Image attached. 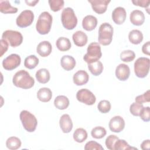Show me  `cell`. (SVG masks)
I'll list each match as a JSON object with an SVG mask.
<instances>
[{
	"instance_id": "obj_11",
	"label": "cell",
	"mask_w": 150,
	"mask_h": 150,
	"mask_svg": "<svg viewBox=\"0 0 150 150\" xmlns=\"http://www.w3.org/2000/svg\"><path fill=\"white\" fill-rule=\"evenodd\" d=\"M21 62V59L18 54L13 53L4 59L2 61V66L6 70H12L18 67Z\"/></svg>"
},
{
	"instance_id": "obj_30",
	"label": "cell",
	"mask_w": 150,
	"mask_h": 150,
	"mask_svg": "<svg viewBox=\"0 0 150 150\" xmlns=\"http://www.w3.org/2000/svg\"><path fill=\"white\" fill-rule=\"evenodd\" d=\"M73 136L75 141L79 143H81L87 139V132L84 128H79L74 131Z\"/></svg>"
},
{
	"instance_id": "obj_7",
	"label": "cell",
	"mask_w": 150,
	"mask_h": 150,
	"mask_svg": "<svg viewBox=\"0 0 150 150\" xmlns=\"http://www.w3.org/2000/svg\"><path fill=\"white\" fill-rule=\"evenodd\" d=\"M150 60L148 57H139L134 63V72L139 78L145 77L149 70Z\"/></svg>"
},
{
	"instance_id": "obj_41",
	"label": "cell",
	"mask_w": 150,
	"mask_h": 150,
	"mask_svg": "<svg viewBox=\"0 0 150 150\" xmlns=\"http://www.w3.org/2000/svg\"><path fill=\"white\" fill-rule=\"evenodd\" d=\"M135 102L139 103V104H143L145 102H149L150 101V93L149 90H147L146 92H145L143 94L138 96L135 98Z\"/></svg>"
},
{
	"instance_id": "obj_29",
	"label": "cell",
	"mask_w": 150,
	"mask_h": 150,
	"mask_svg": "<svg viewBox=\"0 0 150 150\" xmlns=\"http://www.w3.org/2000/svg\"><path fill=\"white\" fill-rule=\"evenodd\" d=\"M0 11L3 13H15L18 12V8L11 6L8 1H0Z\"/></svg>"
},
{
	"instance_id": "obj_15",
	"label": "cell",
	"mask_w": 150,
	"mask_h": 150,
	"mask_svg": "<svg viewBox=\"0 0 150 150\" xmlns=\"http://www.w3.org/2000/svg\"><path fill=\"white\" fill-rule=\"evenodd\" d=\"M130 75V69L128 65L121 63L117 66L115 69V76L121 81L127 80Z\"/></svg>"
},
{
	"instance_id": "obj_1",
	"label": "cell",
	"mask_w": 150,
	"mask_h": 150,
	"mask_svg": "<svg viewBox=\"0 0 150 150\" xmlns=\"http://www.w3.org/2000/svg\"><path fill=\"white\" fill-rule=\"evenodd\" d=\"M12 82L14 86L17 87L29 89L33 86L35 80L27 71L21 70L15 74L12 79Z\"/></svg>"
},
{
	"instance_id": "obj_13",
	"label": "cell",
	"mask_w": 150,
	"mask_h": 150,
	"mask_svg": "<svg viewBox=\"0 0 150 150\" xmlns=\"http://www.w3.org/2000/svg\"><path fill=\"white\" fill-rule=\"evenodd\" d=\"M88 2L91 4L93 11L98 14L104 13L107 8L110 1L108 0H88Z\"/></svg>"
},
{
	"instance_id": "obj_4",
	"label": "cell",
	"mask_w": 150,
	"mask_h": 150,
	"mask_svg": "<svg viewBox=\"0 0 150 150\" xmlns=\"http://www.w3.org/2000/svg\"><path fill=\"white\" fill-rule=\"evenodd\" d=\"M113 31V28L110 23H102L98 29V42L103 46L110 45L112 39Z\"/></svg>"
},
{
	"instance_id": "obj_35",
	"label": "cell",
	"mask_w": 150,
	"mask_h": 150,
	"mask_svg": "<svg viewBox=\"0 0 150 150\" xmlns=\"http://www.w3.org/2000/svg\"><path fill=\"white\" fill-rule=\"evenodd\" d=\"M131 149H136V148H132L129 146V145L124 140V139H118L114 144V149L115 150H128Z\"/></svg>"
},
{
	"instance_id": "obj_6",
	"label": "cell",
	"mask_w": 150,
	"mask_h": 150,
	"mask_svg": "<svg viewBox=\"0 0 150 150\" xmlns=\"http://www.w3.org/2000/svg\"><path fill=\"white\" fill-rule=\"evenodd\" d=\"M102 56L101 47L97 42L91 43L87 47V53L84 56V60L88 64L99 60Z\"/></svg>"
},
{
	"instance_id": "obj_27",
	"label": "cell",
	"mask_w": 150,
	"mask_h": 150,
	"mask_svg": "<svg viewBox=\"0 0 150 150\" xmlns=\"http://www.w3.org/2000/svg\"><path fill=\"white\" fill-rule=\"evenodd\" d=\"M57 49L62 52L69 50L71 47V42L70 40L65 37H60L56 42Z\"/></svg>"
},
{
	"instance_id": "obj_25",
	"label": "cell",
	"mask_w": 150,
	"mask_h": 150,
	"mask_svg": "<svg viewBox=\"0 0 150 150\" xmlns=\"http://www.w3.org/2000/svg\"><path fill=\"white\" fill-rule=\"evenodd\" d=\"M69 100L65 96H58L54 100V106L59 110H65L69 105Z\"/></svg>"
},
{
	"instance_id": "obj_18",
	"label": "cell",
	"mask_w": 150,
	"mask_h": 150,
	"mask_svg": "<svg viewBox=\"0 0 150 150\" xmlns=\"http://www.w3.org/2000/svg\"><path fill=\"white\" fill-rule=\"evenodd\" d=\"M89 80L88 73L83 70L77 71L73 77L74 83L77 86H83L86 84Z\"/></svg>"
},
{
	"instance_id": "obj_37",
	"label": "cell",
	"mask_w": 150,
	"mask_h": 150,
	"mask_svg": "<svg viewBox=\"0 0 150 150\" xmlns=\"http://www.w3.org/2000/svg\"><path fill=\"white\" fill-rule=\"evenodd\" d=\"M111 103L109 101L103 100L100 101L97 105L98 110L101 113H107L111 110Z\"/></svg>"
},
{
	"instance_id": "obj_8",
	"label": "cell",
	"mask_w": 150,
	"mask_h": 150,
	"mask_svg": "<svg viewBox=\"0 0 150 150\" xmlns=\"http://www.w3.org/2000/svg\"><path fill=\"white\" fill-rule=\"evenodd\" d=\"M2 39L6 40L13 47L21 45L23 42L22 35L18 31L12 30L4 31L2 35Z\"/></svg>"
},
{
	"instance_id": "obj_10",
	"label": "cell",
	"mask_w": 150,
	"mask_h": 150,
	"mask_svg": "<svg viewBox=\"0 0 150 150\" xmlns=\"http://www.w3.org/2000/svg\"><path fill=\"white\" fill-rule=\"evenodd\" d=\"M33 20V12L30 10H24L17 17L16 23L20 28H26L30 26Z\"/></svg>"
},
{
	"instance_id": "obj_3",
	"label": "cell",
	"mask_w": 150,
	"mask_h": 150,
	"mask_svg": "<svg viewBox=\"0 0 150 150\" xmlns=\"http://www.w3.org/2000/svg\"><path fill=\"white\" fill-rule=\"evenodd\" d=\"M61 21L64 28L68 30L73 29L77 24V18L74 10L70 7L63 9L61 14Z\"/></svg>"
},
{
	"instance_id": "obj_16",
	"label": "cell",
	"mask_w": 150,
	"mask_h": 150,
	"mask_svg": "<svg viewBox=\"0 0 150 150\" xmlns=\"http://www.w3.org/2000/svg\"><path fill=\"white\" fill-rule=\"evenodd\" d=\"M59 125L63 132H70L73 128V122L70 115L67 114L62 115L59 120Z\"/></svg>"
},
{
	"instance_id": "obj_33",
	"label": "cell",
	"mask_w": 150,
	"mask_h": 150,
	"mask_svg": "<svg viewBox=\"0 0 150 150\" xmlns=\"http://www.w3.org/2000/svg\"><path fill=\"white\" fill-rule=\"evenodd\" d=\"M107 134L106 129L103 127H96L92 129L91 135L93 138L96 139H101L105 136Z\"/></svg>"
},
{
	"instance_id": "obj_42",
	"label": "cell",
	"mask_w": 150,
	"mask_h": 150,
	"mask_svg": "<svg viewBox=\"0 0 150 150\" xmlns=\"http://www.w3.org/2000/svg\"><path fill=\"white\" fill-rule=\"evenodd\" d=\"M140 118L145 122H148L150 120V108L149 107H143L140 112Z\"/></svg>"
},
{
	"instance_id": "obj_32",
	"label": "cell",
	"mask_w": 150,
	"mask_h": 150,
	"mask_svg": "<svg viewBox=\"0 0 150 150\" xmlns=\"http://www.w3.org/2000/svg\"><path fill=\"white\" fill-rule=\"evenodd\" d=\"M39 59L35 55H30L26 57L24 61V66L29 69L35 68L39 64Z\"/></svg>"
},
{
	"instance_id": "obj_9",
	"label": "cell",
	"mask_w": 150,
	"mask_h": 150,
	"mask_svg": "<svg viewBox=\"0 0 150 150\" xmlns=\"http://www.w3.org/2000/svg\"><path fill=\"white\" fill-rule=\"evenodd\" d=\"M76 98L79 101L88 105H93L96 101L94 94L87 88L79 90L76 93Z\"/></svg>"
},
{
	"instance_id": "obj_19",
	"label": "cell",
	"mask_w": 150,
	"mask_h": 150,
	"mask_svg": "<svg viewBox=\"0 0 150 150\" xmlns=\"http://www.w3.org/2000/svg\"><path fill=\"white\" fill-rule=\"evenodd\" d=\"M97 25V19L96 17L88 15L86 16L82 21V26L84 29L87 31H91Z\"/></svg>"
},
{
	"instance_id": "obj_23",
	"label": "cell",
	"mask_w": 150,
	"mask_h": 150,
	"mask_svg": "<svg viewBox=\"0 0 150 150\" xmlns=\"http://www.w3.org/2000/svg\"><path fill=\"white\" fill-rule=\"evenodd\" d=\"M37 97L42 102H48L51 100L52 97V92L49 88H41L38 90L37 93Z\"/></svg>"
},
{
	"instance_id": "obj_45",
	"label": "cell",
	"mask_w": 150,
	"mask_h": 150,
	"mask_svg": "<svg viewBox=\"0 0 150 150\" xmlns=\"http://www.w3.org/2000/svg\"><path fill=\"white\" fill-rule=\"evenodd\" d=\"M149 47H150V42L148 41L142 47V51L143 53L149 55Z\"/></svg>"
},
{
	"instance_id": "obj_46",
	"label": "cell",
	"mask_w": 150,
	"mask_h": 150,
	"mask_svg": "<svg viewBox=\"0 0 150 150\" xmlns=\"http://www.w3.org/2000/svg\"><path fill=\"white\" fill-rule=\"evenodd\" d=\"M141 148L143 150L149 149L150 148V141L149 139L144 140L141 144Z\"/></svg>"
},
{
	"instance_id": "obj_39",
	"label": "cell",
	"mask_w": 150,
	"mask_h": 150,
	"mask_svg": "<svg viewBox=\"0 0 150 150\" xmlns=\"http://www.w3.org/2000/svg\"><path fill=\"white\" fill-rule=\"evenodd\" d=\"M144 107L142 104L138 103H133L129 107L130 112L134 116H139L142 108Z\"/></svg>"
},
{
	"instance_id": "obj_38",
	"label": "cell",
	"mask_w": 150,
	"mask_h": 150,
	"mask_svg": "<svg viewBox=\"0 0 150 150\" xmlns=\"http://www.w3.org/2000/svg\"><path fill=\"white\" fill-rule=\"evenodd\" d=\"M118 139V137L115 135H110L108 136L105 142L107 148L110 150H114V144Z\"/></svg>"
},
{
	"instance_id": "obj_24",
	"label": "cell",
	"mask_w": 150,
	"mask_h": 150,
	"mask_svg": "<svg viewBox=\"0 0 150 150\" xmlns=\"http://www.w3.org/2000/svg\"><path fill=\"white\" fill-rule=\"evenodd\" d=\"M36 78L38 82L45 84L47 83L50 78V75L49 70L46 69L42 68L38 70L35 74Z\"/></svg>"
},
{
	"instance_id": "obj_17",
	"label": "cell",
	"mask_w": 150,
	"mask_h": 150,
	"mask_svg": "<svg viewBox=\"0 0 150 150\" xmlns=\"http://www.w3.org/2000/svg\"><path fill=\"white\" fill-rule=\"evenodd\" d=\"M52 46L49 41H42L40 42L36 47L37 53L42 57H47L52 52Z\"/></svg>"
},
{
	"instance_id": "obj_40",
	"label": "cell",
	"mask_w": 150,
	"mask_h": 150,
	"mask_svg": "<svg viewBox=\"0 0 150 150\" xmlns=\"http://www.w3.org/2000/svg\"><path fill=\"white\" fill-rule=\"evenodd\" d=\"M84 149L86 150H104V148L101 146V144H98V142L94 141H90L87 142L85 146H84Z\"/></svg>"
},
{
	"instance_id": "obj_43",
	"label": "cell",
	"mask_w": 150,
	"mask_h": 150,
	"mask_svg": "<svg viewBox=\"0 0 150 150\" xmlns=\"http://www.w3.org/2000/svg\"><path fill=\"white\" fill-rule=\"evenodd\" d=\"M132 2L136 6H139L143 8H148L150 4L149 0H133Z\"/></svg>"
},
{
	"instance_id": "obj_22",
	"label": "cell",
	"mask_w": 150,
	"mask_h": 150,
	"mask_svg": "<svg viewBox=\"0 0 150 150\" xmlns=\"http://www.w3.org/2000/svg\"><path fill=\"white\" fill-rule=\"evenodd\" d=\"M60 64L63 69L67 71H70L75 67L76 60L71 56L64 55L61 58Z\"/></svg>"
},
{
	"instance_id": "obj_31",
	"label": "cell",
	"mask_w": 150,
	"mask_h": 150,
	"mask_svg": "<svg viewBox=\"0 0 150 150\" xmlns=\"http://www.w3.org/2000/svg\"><path fill=\"white\" fill-rule=\"evenodd\" d=\"M6 147L11 150H16L19 149L21 146L20 139L16 137H11L6 141Z\"/></svg>"
},
{
	"instance_id": "obj_20",
	"label": "cell",
	"mask_w": 150,
	"mask_h": 150,
	"mask_svg": "<svg viewBox=\"0 0 150 150\" xmlns=\"http://www.w3.org/2000/svg\"><path fill=\"white\" fill-rule=\"evenodd\" d=\"M129 19L134 25H142L145 21V15L140 10H134L130 13Z\"/></svg>"
},
{
	"instance_id": "obj_5",
	"label": "cell",
	"mask_w": 150,
	"mask_h": 150,
	"mask_svg": "<svg viewBox=\"0 0 150 150\" xmlns=\"http://www.w3.org/2000/svg\"><path fill=\"white\" fill-rule=\"evenodd\" d=\"M20 120L25 130L29 132L35 131L38 121L35 116L27 110H22L19 115Z\"/></svg>"
},
{
	"instance_id": "obj_21",
	"label": "cell",
	"mask_w": 150,
	"mask_h": 150,
	"mask_svg": "<svg viewBox=\"0 0 150 150\" xmlns=\"http://www.w3.org/2000/svg\"><path fill=\"white\" fill-rule=\"evenodd\" d=\"M72 38L74 43L79 47H82L86 45L88 40L87 35L81 30H78L74 33L73 34Z\"/></svg>"
},
{
	"instance_id": "obj_34",
	"label": "cell",
	"mask_w": 150,
	"mask_h": 150,
	"mask_svg": "<svg viewBox=\"0 0 150 150\" xmlns=\"http://www.w3.org/2000/svg\"><path fill=\"white\" fill-rule=\"evenodd\" d=\"M135 57V54L131 50H125L122 51L120 54V59L124 62H130Z\"/></svg>"
},
{
	"instance_id": "obj_14",
	"label": "cell",
	"mask_w": 150,
	"mask_h": 150,
	"mask_svg": "<svg viewBox=\"0 0 150 150\" xmlns=\"http://www.w3.org/2000/svg\"><path fill=\"white\" fill-rule=\"evenodd\" d=\"M127 12L124 8L118 6L115 8L112 13V19L115 23L117 25L122 24L125 21Z\"/></svg>"
},
{
	"instance_id": "obj_12",
	"label": "cell",
	"mask_w": 150,
	"mask_h": 150,
	"mask_svg": "<svg viewBox=\"0 0 150 150\" xmlns=\"http://www.w3.org/2000/svg\"><path fill=\"white\" fill-rule=\"evenodd\" d=\"M108 126L111 131L114 132H120L125 127L124 120L121 116H114L110 120Z\"/></svg>"
},
{
	"instance_id": "obj_2",
	"label": "cell",
	"mask_w": 150,
	"mask_h": 150,
	"mask_svg": "<svg viewBox=\"0 0 150 150\" xmlns=\"http://www.w3.org/2000/svg\"><path fill=\"white\" fill-rule=\"evenodd\" d=\"M52 16L48 12L45 11L40 14L36 25V29L40 35L47 34L51 29Z\"/></svg>"
},
{
	"instance_id": "obj_44",
	"label": "cell",
	"mask_w": 150,
	"mask_h": 150,
	"mask_svg": "<svg viewBox=\"0 0 150 150\" xmlns=\"http://www.w3.org/2000/svg\"><path fill=\"white\" fill-rule=\"evenodd\" d=\"M1 42V57L3 56V54L7 51L9 46L8 42L3 39H1L0 40Z\"/></svg>"
},
{
	"instance_id": "obj_47",
	"label": "cell",
	"mask_w": 150,
	"mask_h": 150,
	"mask_svg": "<svg viewBox=\"0 0 150 150\" xmlns=\"http://www.w3.org/2000/svg\"><path fill=\"white\" fill-rule=\"evenodd\" d=\"M39 1L38 0H35V1H25V2L26 3V4L29 6H35V5L38 3Z\"/></svg>"
},
{
	"instance_id": "obj_36",
	"label": "cell",
	"mask_w": 150,
	"mask_h": 150,
	"mask_svg": "<svg viewBox=\"0 0 150 150\" xmlns=\"http://www.w3.org/2000/svg\"><path fill=\"white\" fill-rule=\"evenodd\" d=\"M49 6L52 11L53 12H57L60 11L64 6L63 0H49Z\"/></svg>"
},
{
	"instance_id": "obj_28",
	"label": "cell",
	"mask_w": 150,
	"mask_h": 150,
	"mask_svg": "<svg viewBox=\"0 0 150 150\" xmlns=\"http://www.w3.org/2000/svg\"><path fill=\"white\" fill-rule=\"evenodd\" d=\"M88 69L94 76H99L103 70V63L98 60L95 62L88 64Z\"/></svg>"
},
{
	"instance_id": "obj_26",
	"label": "cell",
	"mask_w": 150,
	"mask_h": 150,
	"mask_svg": "<svg viewBox=\"0 0 150 150\" xmlns=\"http://www.w3.org/2000/svg\"><path fill=\"white\" fill-rule=\"evenodd\" d=\"M129 42L134 45L139 44L143 40V35L142 32L138 29H133L128 34Z\"/></svg>"
}]
</instances>
